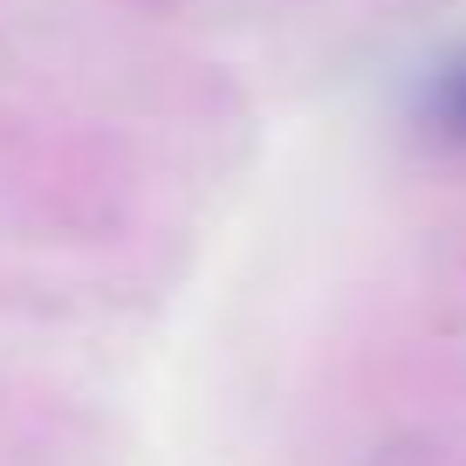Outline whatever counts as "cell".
<instances>
[{
    "label": "cell",
    "mask_w": 466,
    "mask_h": 466,
    "mask_svg": "<svg viewBox=\"0 0 466 466\" xmlns=\"http://www.w3.org/2000/svg\"><path fill=\"white\" fill-rule=\"evenodd\" d=\"M425 131L446 137V145H466V48H452L432 76H425V96H419Z\"/></svg>",
    "instance_id": "1"
}]
</instances>
